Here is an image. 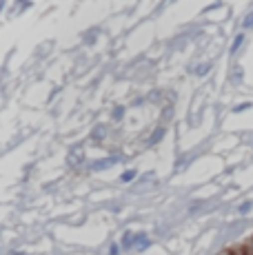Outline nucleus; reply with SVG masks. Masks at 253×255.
Masks as SVG:
<instances>
[{
	"label": "nucleus",
	"instance_id": "1",
	"mask_svg": "<svg viewBox=\"0 0 253 255\" xmlns=\"http://www.w3.org/2000/svg\"><path fill=\"white\" fill-rule=\"evenodd\" d=\"M242 42H245V36H242V33H238V36L233 38V42H231V49H229V51H231V53H236L238 49H240V45H242Z\"/></svg>",
	"mask_w": 253,
	"mask_h": 255
},
{
	"label": "nucleus",
	"instance_id": "2",
	"mask_svg": "<svg viewBox=\"0 0 253 255\" xmlns=\"http://www.w3.org/2000/svg\"><path fill=\"white\" fill-rule=\"evenodd\" d=\"M251 209H253V202H249V200H247V202H242L240 207H238V215H247V213H251Z\"/></svg>",
	"mask_w": 253,
	"mask_h": 255
},
{
	"label": "nucleus",
	"instance_id": "3",
	"mask_svg": "<svg viewBox=\"0 0 253 255\" xmlns=\"http://www.w3.org/2000/svg\"><path fill=\"white\" fill-rule=\"evenodd\" d=\"M242 27H245V29H253V11L245 18V20H242Z\"/></svg>",
	"mask_w": 253,
	"mask_h": 255
},
{
	"label": "nucleus",
	"instance_id": "4",
	"mask_svg": "<svg viewBox=\"0 0 253 255\" xmlns=\"http://www.w3.org/2000/svg\"><path fill=\"white\" fill-rule=\"evenodd\" d=\"M242 251H245V255H253V240H249V242L242 247Z\"/></svg>",
	"mask_w": 253,
	"mask_h": 255
},
{
	"label": "nucleus",
	"instance_id": "5",
	"mask_svg": "<svg viewBox=\"0 0 253 255\" xmlns=\"http://www.w3.org/2000/svg\"><path fill=\"white\" fill-rule=\"evenodd\" d=\"M220 255H233V253H231V251H222Z\"/></svg>",
	"mask_w": 253,
	"mask_h": 255
}]
</instances>
